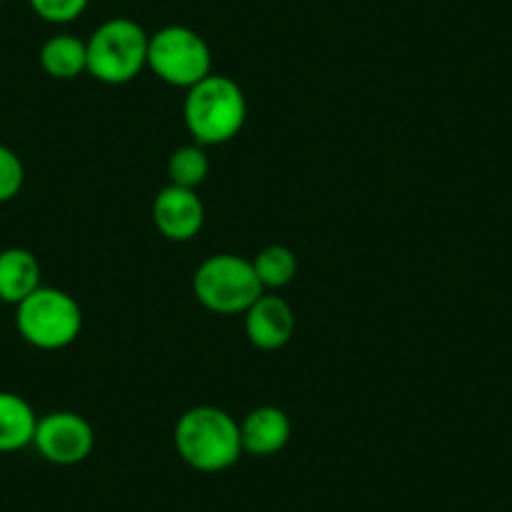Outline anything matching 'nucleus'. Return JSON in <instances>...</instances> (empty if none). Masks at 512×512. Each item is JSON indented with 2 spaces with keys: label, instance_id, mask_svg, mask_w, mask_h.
Here are the masks:
<instances>
[{
  "label": "nucleus",
  "instance_id": "2eb2a0df",
  "mask_svg": "<svg viewBox=\"0 0 512 512\" xmlns=\"http://www.w3.org/2000/svg\"><path fill=\"white\" fill-rule=\"evenodd\" d=\"M211 171V161L206 156V149L199 144L179 146L166 161V174L169 184L184 186V189H199Z\"/></svg>",
  "mask_w": 512,
  "mask_h": 512
},
{
  "label": "nucleus",
  "instance_id": "f8f14e48",
  "mask_svg": "<svg viewBox=\"0 0 512 512\" xmlns=\"http://www.w3.org/2000/svg\"><path fill=\"white\" fill-rule=\"evenodd\" d=\"M38 415L26 397L0 390V455L33 445Z\"/></svg>",
  "mask_w": 512,
  "mask_h": 512
},
{
  "label": "nucleus",
  "instance_id": "9d476101",
  "mask_svg": "<svg viewBox=\"0 0 512 512\" xmlns=\"http://www.w3.org/2000/svg\"><path fill=\"white\" fill-rule=\"evenodd\" d=\"M239 432L246 455L272 457L287 447L289 437H292V420L282 407L264 405L251 410L239 422Z\"/></svg>",
  "mask_w": 512,
  "mask_h": 512
},
{
  "label": "nucleus",
  "instance_id": "f257e3e1",
  "mask_svg": "<svg viewBox=\"0 0 512 512\" xmlns=\"http://www.w3.org/2000/svg\"><path fill=\"white\" fill-rule=\"evenodd\" d=\"M174 447L196 472H224L244 455L239 422L214 405H196L176 420Z\"/></svg>",
  "mask_w": 512,
  "mask_h": 512
},
{
  "label": "nucleus",
  "instance_id": "f3484780",
  "mask_svg": "<svg viewBox=\"0 0 512 512\" xmlns=\"http://www.w3.org/2000/svg\"><path fill=\"white\" fill-rule=\"evenodd\" d=\"M91 0H28L31 11L41 21L53 23V26H66V23L78 21L86 13Z\"/></svg>",
  "mask_w": 512,
  "mask_h": 512
},
{
  "label": "nucleus",
  "instance_id": "423d86ee",
  "mask_svg": "<svg viewBox=\"0 0 512 512\" xmlns=\"http://www.w3.org/2000/svg\"><path fill=\"white\" fill-rule=\"evenodd\" d=\"M211 66L209 43L194 28L164 26L149 38V71L169 86L189 91L214 73Z\"/></svg>",
  "mask_w": 512,
  "mask_h": 512
},
{
  "label": "nucleus",
  "instance_id": "dca6fc26",
  "mask_svg": "<svg viewBox=\"0 0 512 512\" xmlns=\"http://www.w3.org/2000/svg\"><path fill=\"white\" fill-rule=\"evenodd\" d=\"M26 184V166L21 156L6 144H0V204L16 199Z\"/></svg>",
  "mask_w": 512,
  "mask_h": 512
},
{
  "label": "nucleus",
  "instance_id": "a211bd4d",
  "mask_svg": "<svg viewBox=\"0 0 512 512\" xmlns=\"http://www.w3.org/2000/svg\"><path fill=\"white\" fill-rule=\"evenodd\" d=\"M3 3H6V0H0V6H3Z\"/></svg>",
  "mask_w": 512,
  "mask_h": 512
},
{
  "label": "nucleus",
  "instance_id": "ddd939ff",
  "mask_svg": "<svg viewBox=\"0 0 512 512\" xmlns=\"http://www.w3.org/2000/svg\"><path fill=\"white\" fill-rule=\"evenodd\" d=\"M38 61L46 76L56 81H73L81 73H88L86 41L73 33H56L41 46Z\"/></svg>",
  "mask_w": 512,
  "mask_h": 512
},
{
  "label": "nucleus",
  "instance_id": "1a4fd4ad",
  "mask_svg": "<svg viewBox=\"0 0 512 512\" xmlns=\"http://www.w3.org/2000/svg\"><path fill=\"white\" fill-rule=\"evenodd\" d=\"M297 329V317L287 299L267 294L256 299L244 312V334L249 344L262 352H277L287 347Z\"/></svg>",
  "mask_w": 512,
  "mask_h": 512
},
{
  "label": "nucleus",
  "instance_id": "6e6552de",
  "mask_svg": "<svg viewBox=\"0 0 512 512\" xmlns=\"http://www.w3.org/2000/svg\"><path fill=\"white\" fill-rule=\"evenodd\" d=\"M151 216L164 239L184 244V241L196 239L204 229L206 206L194 189L169 184L156 194Z\"/></svg>",
  "mask_w": 512,
  "mask_h": 512
},
{
  "label": "nucleus",
  "instance_id": "4468645a",
  "mask_svg": "<svg viewBox=\"0 0 512 512\" xmlns=\"http://www.w3.org/2000/svg\"><path fill=\"white\" fill-rule=\"evenodd\" d=\"M251 264H254V272L256 277H259V282H262L264 292H267V289L289 287V284L297 279L299 272L297 254L284 244L264 246V249L251 259Z\"/></svg>",
  "mask_w": 512,
  "mask_h": 512
},
{
  "label": "nucleus",
  "instance_id": "39448f33",
  "mask_svg": "<svg viewBox=\"0 0 512 512\" xmlns=\"http://www.w3.org/2000/svg\"><path fill=\"white\" fill-rule=\"evenodd\" d=\"M194 297L209 312L221 317L244 314L264 294L251 259L239 254H214L196 267Z\"/></svg>",
  "mask_w": 512,
  "mask_h": 512
},
{
  "label": "nucleus",
  "instance_id": "20e7f679",
  "mask_svg": "<svg viewBox=\"0 0 512 512\" xmlns=\"http://www.w3.org/2000/svg\"><path fill=\"white\" fill-rule=\"evenodd\" d=\"M16 329L31 347L58 352L81 337L83 309L76 297L63 289L41 284L16 307Z\"/></svg>",
  "mask_w": 512,
  "mask_h": 512
},
{
  "label": "nucleus",
  "instance_id": "f03ea898",
  "mask_svg": "<svg viewBox=\"0 0 512 512\" xmlns=\"http://www.w3.org/2000/svg\"><path fill=\"white\" fill-rule=\"evenodd\" d=\"M246 96L234 78L211 73L184 98V123L194 144L221 146L234 141L246 123Z\"/></svg>",
  "mask_w": 512,
  "mask_h": 512
},
{
  "label": "nucleus",
  "instance_id": "9b49d317",
  "mask_svg": "<svg viewBox=\"0 0 512 512\" xmlns=\"http://www.w3.org/2000/svg\"><path fill=\"white\" fill-rule=\"evenodd\" d=\"M41 287V262L23 246L0 251V302L18 304Z\"/></svg>",
  "mask_w": 512,
  "mask_h": 512
},
{
  "label": "nucleus",
  "instance_id": "7ed1b4c3",
  "mask_svg": "<svg viewBox=\"0 0 512 512\" xmlns=\"http://www.w3.org/2000/svg\"><path fill=\"white\" fill-rule=\"evenodd\" d=\"M149 33L131 18L103 21L86 41L88 76L106 86H126L149 68Z\"/></svg>",
  "mask_w": 512,
  "mask_h": 512
},
{
  "label": "nucleus",
  "instance_id": "0eeeda50",
  "mask_svg": "<svg viewBox=\"0 0 512 512\" xmlns=\"http://www.w3.org/2000/svg\"><path fill=\"white\" fill-rule=\"evenodd\" d=\"M33 447L51 465L73 467L91 457L96 447V432L91 422L78 412L56 410L38 417Z\"/></svg>",
  "mask_w": 512,
  "mask_h": 512
}]
</instances>
